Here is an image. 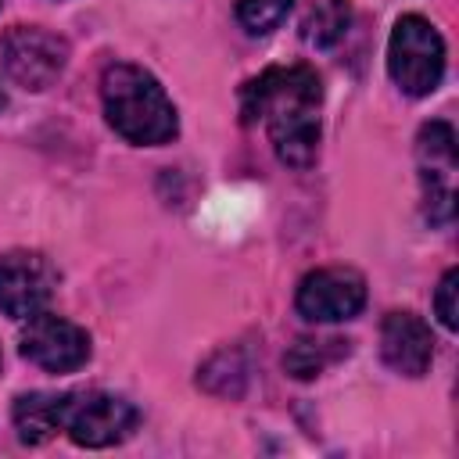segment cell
Masks as SVG:
<instances>
[{
    "label": "cell",
    "mask_w": 459,
    "mask_h": 459,
    "mask_svg": "<svg viewBox=\"0 0 459 459\" xmlns=\"http://www.w3.org/2000/svg\"><path fill=\"white\" fill-rule=\"evenodd\" d=\"M455 294H459V269H448L441 276L437 290H434V316L441 319L445 330L459 326V301H455Z\"/></svg>",
    "instance_id": "2e32d148"
},
{
    "label": "cell",
    "mask_w": 459,
    "mask_h": 459,
    "mask_svg": "<svg viewBox=\"0 0 459 459\" xmlns=\"http://www.w3.org/2000/svg\"><path fill=\"white\" fill-rule=\"evenodd\" d=\"M100 104L108 126L136 147H161L179 133L176 104L169 100L165 86L140 65H108L100 75Z\"/></svg>",
    "instance_id": "7a4b0ae2"
},
{
    "label": "cell",
    "mask_w": 459,
    "mask_h": 459,
    "mask_svg": "<svg viewBox=\"0 0 459 459\" xmlns=\"http://www.w3.org/2000/svg\"><path fill=\"white\" fill-rule=\"evenodd\" d=\"M294 308L308 323H344V319H355L366 308V280L355 269H344V265L312 269L298 283Z\"/></svg>",
    "instance_id": "8992f818"
},
{
    "label": "cell",
    "mask_w": 459,
    "mask_h": 459,
    "mask_svg": "<svg viewBox=\"0 0 459 459\" xmlns=\"http://www.w3.org/2000/svg\"><path fill=\"white\" fill-rule=\"evenodd\" d=\"M290 7H294V0H237L233 14L247 36H265L287 18Z\"/></svg>",
    "instance_id": "5bb4252c"
},
{
    "label": "cell",
    "mask_w": 459,
    "mask_h": 459,
    "mask_svg": "<svg viewBox=\"0 0 459 459\" xmlns=\"http://www.w3.org/2000/svg\"><path fill=\"white\" fill-rule=\"evenodd\" d=\"M344 355H348V341H341V337H298L290 344V351L283 355V366L290 377L312 380Z\"/></svg>",
    "instance_id": "8fae6325"
},
{
    "label": "cell",
    "mask_w": 459,
    "mask_h": 459,
    "mask_svg": "<svg viewBox=\"0 0 459 459\" xmlns=\"http://www.w3.org/2000/svg\"><path fill=\"white\" fill-rule=\"evenodd\" d=\"M90 333L65 316L36 312L22 330V355L47 373H75L90 362Z\"/></svg>",
    "instance_id": "52a82bcc"
},
{
    "label": "cell",
    "mask_w": 459,
    "mask_h": 459,
    "mask_svg": "<svg viewBox=\"0 0 459 459\" xmlns=\"http://www.w3.org/2000/svg\"><path fill=\"white\" fill-rule=\"evenodd\" d=\"M323 82L308 65L265 68L240 86L244 126L262 122L276 158L287 169H308L319 154Z\"/></svg>",
    "instance_id": "6da1fadb"
},
{
    "label": "cell",
    "mask_w": 459,
    "mask_h": 459,
    "mask_svg": "<svg viewBox=\"0 0 459 459\" xmlns=\"http://www.w3.org/2000/svg\"><path fill=\"white\" fill-rule=\"evenodd\" d=\"M416 154L423 172H441L448 176L455 169V133L448 122H427L416 136Z\"/></svg>",
    "instance_id": "4fadbf2b"
},
{
    "label": "cell",
    "mask_w": 459,
    "mask_h": 459,
    "mask_svg": "<svg viewBox=\"0 0 459 459\" xmlns=\"http://www.w3.org/2000/svg\"><path fill=\"white\" fill-rule=\"evenodd\" d=\"M0 108H4V93H0Z\"/></svg>",
    "instance_id": "e0dca14e"
},
{
    "label": "cell",
    "mask_w": 459,
    "mask_h": 459,
    "mask_svg": "<svg viewBox=\"0 0 459 459\" xmlns=\"http://www.w3.org/2000/svg\"><path fill=\"white\" fill-rule=\"evenodd\" d=\"M11 423L22 445H47L65 423V394H50V391L18 394L11 409Z\"/></svg>",
    "instance_id": "30bf717a"
},
{
    "label": "cell",
    "mask_w": 459,
    "mask_h": 459,
    "mask_svg": "<svg viewBox=\"0 0 459 459\" xmlns=\"http://www.w3.org/2000/svg\"><path fill=\"white\" fill-rule=\"evenodd\" d=\"M380 355L384 362L402 373V377H423L434 362V337H430V326L409 312V308H398V312H387L384 323H380Z\"/></svg>",
    "instance_id": "9c48e42d"
},
{
    "label": "cell",
    "mask_w": 459,
    "mask_h": 459,
    "mask_svg": "<svg viewBox=\"0 0 459 459\" xmlns=\"http://www.w3.org/2000/svg\"><path fill=\"white\" fill-rule=\"evenodd\" d=\"M387 75L409 97H427L445 75V39L423 14H402L387 39Z\"/></svg>",
    "instance_id": "3957f363"
},
{
    "label": "cell",
    "mask_w": 459,
    "mask_h": 459,
    "mask_svg": "<svg viewBox=\"0 0 459 459\" xmlns=\"http://www.w3.org/2000/svg\"><path fill=\"white\" fill-rule=\"evenodd\" d=\"M348 25H351V4H348V0H323V4L305 18V32H301V36H305L308 47L326 50V47H333L337 39H344Z\"/></svg>",
    "instance_id": "7c38bea8"
},
{
    "label": "cell",
    "mask_w": 459,
    "mask_h": 459,
    "mask_svg": "<svg viewBox=\"0 0 459 459\" xmlns=\"http://www.w3.org/2000/svg\"><path fill=\"white\" fill-rule=\"evenodd\" d=\"M0 57L22 90H47L68 65V39L43 25H14L0 43Z\"/></svg>",
    "instance_id": "5b68a950"
},
{
    "label": "cell",
    "mask_w": 459,
    "mask_h": 459,
    "mask_svg": "<svg viewBox=\"0 0 459 459\" xmlns=\"http://www.w3.org/2000/svg\"><path fill=\"white\" fill-rule=\"evenodd\" d=\"M140 423V412L129 398L108 391H65V423L61 430L79 448H111L126 441Z\"/></svg>",
    "instance_id": "277c9868"
},
{
    "label": "cell",
    "mask_w": 459,
    "mask_h": 459,
    "mask_svg": "<svg viewBox=\"0 0 459 459\" xmlns=\"http://www.w3.org/2000/svg\"><path fill=\"white\" fill-rule=\"evenodd\" d=\"M57 269L39 251L0 255V312L11 319H32L54 298Z\"/></svg>",
    "instance_id": "ba28073f"
},
{
    "label": "cell",
    "mask_w": 459,
    "mask_h": 459,
    "mask_svg": "<svg viewBox=\"0 0 459 459\" xmlns=\"http://www.w3.org/2000/svg\"><path fill=\"white\" fill-rule=\"evenodd\" d=\"M212 377H219L222 384L215 387V394H230V398H237L240 391H244V380H247V366H244V359H240V351L233 348H226V351H219V355H212L208 362H204V369H201V377H197V384H208Z\"/></svg>",
    "instance_id": "9a60e30c"
}]
</instances>
